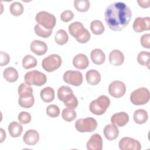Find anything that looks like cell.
<instances>
[{"mask_svg": "<svg viewBox=\"0 0 150 150\" xmlns=\"http://www.w3.org/2000/svg\"><path fill=\"white\" fill-rule=\"evenodd\" d=\"M63 80L69 84L79 86L83 82V75L79 71L67 70L63 74Z\"/></svg>", "mask_w": 150, "mask_h": 150, "instance_id": "9", "label": "cell"}, {"mask_svg": "<svg viewBox=\"0 0 150 150\" xmlns=\"http://www.w3.org/2000/svg\"><path fill=\"white\" fill-rule=\"evenodd\" d=\"M35 19L38 24L48 30H52L56 23L55 16L46 11L39 12L36 15Z\"/></svg>", "mask_w": 150, "mask_h": 150, "instance_id": "4", "label": "cell"}, {"mask_svg": "<svg viewBox=\"0 0 150 150\" xmlns=\"http://www.w3.org/2000/svg\"><path fill=\"white\" fill-rule=\"evenodd\" d=\"M36 64V59L30 54L26 55L22 59V66L25 69H29L35 67Z\"/></svg>", "mask_w": 150, "mask_h": 150, "instance_id": "31", "label": "cell"}, {"mask_svg": "<svg viewBox=\"0 0 150 150\" xmlns=\"http://www.w3.org/2000/svg\"><path fill=\"white\" fill-rule=\"evenodd\" d=\"M134 120L138 124H142L146 122L148 118V115L144 109H138L134 113Z\"/></svg>", "mask_w": 150, "mask_h": 150, "instance_id": "26", "label": "cell"}, {"mask_svg": "<svg viewBox=\"0 0 150 150\" xmlns=\"http://www.w3.org/2000/svg\"><path fill=\"white\" fill-rule=\"evenodd\" d=\"M10 12L13 16H20L23 12L24 8L21 3L14 2L10 5Z\"/></svg>", "mask_w": 150, "mask_h": 150, "instance_id": "34", "label": "cell"}, {"mask_svg": "<svg viewBox=\"0 0 150 150\" xmlns=\"http://www.w3.org/2000/svg\"><path fill=\"white\" fill-rule=\"evenodd\" d=\"M138 4H139V6L144 8H146L149 6V4H150V1L147 0V1H137Z\"/></svg>", "mask_w": 150, "mask_h": 150, "instance_id": "43", "label": "cell"}, {"mask_svg": "<svg viewBox=\"0 0 150 150\" xmlns=\"http://www.w3.org/2000/svg\"><path fill=\"white\" fill-rule=\"evenodd\" d=\"M62 59L56 54H53L45 57L42 62L43 69L47 72H52L60 67Z\"/></svg>", "mask_w": 150, "mask_h": 150, "instance_id": "8", "label": "cell"}, {"mask_svg": "<svg viewBox=\"0 0 150 150\" xmlns=\"http://www.w3.org/2000/svg\"><path fill=\"white\" fill-rule=\"evenodd\" d=\"M105 138L109 141L115 139L119 135V129L114 124L107 125L103 130Z\"/></svg>", "mask_w": 150, "mask_h": 150, "instance_id": "19", "label": "cell"}, {"mask_svg": "<svg viewBox=\"0 0 150 150\" xmlns=\"http://www.w3.org/2000/svg\"><path fill=\"white\" fill-rule=\"evenodd\" d=\"M69 32L81 43H87L90 39V33L80 22H74L69 26Z\"/></svg>", "mask_w": 150, "mask_h": 150, "instance_id": "2", "label": "cell"}, {"mask_svg": "<svg viewBox=\"0 0 150 150\" xmlns=\"http://www.w3.org/2000/svg\"><path fill=\"white\" fill-rule=\"evenodd\" d=\"M110 104V100L105 96L101 95L96 100L91 102L89 105L90 111L94 114L100 115L103 114Z\"/></svg>", "mask_w": 150, "mask_h": 150, "instance_id": "3", "label": "cell"}, {"mask_svg": "<svg viewBox=\"0 0 150 150\" xmlns=\"http://www.w3.org/2000/svg\"><path fill=\"white\" fill-rule=\"evenodd\" d=\"M129 121V115L125 112H120L113 114L111 118V122L118 127H123Z\"/></svg>", "mask_w": 150, "mask_h": 150, "instance_id": "15", "label": "cell"}, {"mask_svg": "<svg viewBox=\"0 0 150 150\" xmlns=\"http://www.w3.org/2000/svg\"><path fill=\"white\" fill-rule=\"evenodd\" d=\"M150 53L146 51H142L137 56L138 63L142 66H146L149 69Z\"/></svg>", "mask_w": 150, "mask_h": 150, "instance_id": "30", "label": "cell"}, {"mask_svg": "<svg viewBox=\"0 0 150 150\" xmlns=\"http://www.w3.org/2000/svg\"><path fill=\"white\" fill-rule=\"evenodd\" d=\"M90 57L92 62L97 65L102 64L105 60L104 53L100 49H94L90 53Z\"/></svg>", "mask_w": 150, "mask_h": 150, "instance_id": "20", "label": "cell"}, {"mask_svg": "<svg viewBox=\"0 0 150 150\" xmlns=\"http://www.w3.org/2000/svg\"><path fill=\"white\" fill-rule=\"evenodd\" d=\"M109 61L110 63L114 66H121L124 61V54L120 50H113L109 54Z\"/></svg>", "mask_w": 150, "mask_h": 150, "instance_id": "18", "label": "cell"}, {"mask_svg": "<svg viewBox=\"0 0 150 150\" xmlns=\"http://www.w3.org/2000/svg\"><path fill=\"white\" fill-rule=\"evenodd\" d=\"M10 61V57L8 53L1 51V63L0 64L1 66H6L9 63Z\"/></svg>", "mask_w": 150, "mask_h": 150, "instance_id": "42", "label": "cell"}, {"mask_svg": "<svg viewBox=\"0 0 150 150\" xmlns=\"http://www.w3.org/2000/svg\"><path fill=\"white\" fill-rule=\"evenodd\" d=\"M149 39H150V34L149 33L144 34L141 36V40H140L141 44L144 47L146 48V49L150 48Z\"/></svg>", "mask_w": 150, "mask_h": 150, "instance_id": "41", "label": "cell"}, {"mask_svg": "<svg viewBox=\"0 0 150 150\" xmlns=\"http://www.w3.org/2000/svg\"><path fill=\"white\" fill-rule=\"evenodd\" d=\"M73 94L72 90L67 86H63L57 90V97L59 100L64 101L69 96Z\"/></svg>", "mask_w": 150, "mask_h": 150, "instance_id": "27", "label": "cell"}, {"mask_svg": "<svg viewBox=\"0 0 150 150\" xmlns=\"http://www.w3.org/2000/svg\"><path fill=\"white\" fill-rule=\"evenodd\" d=\"M1 142H2L6 138V133L2 128H1Z\"/></svg>", "mask_w": 150, "mask_h": 150, "instance_id": "44", "label": "cell"}, {"mask_svg": "<svg viewBox=\"0 0 150 150\" xmlns=\"http://www.w3.org/2000/svg\"><path fill=\"white\" fill-rule=\"evenodd\" d=\"M86 78L87 83L91 85H97L101 80L100 73L96 70L91 69L87 71Z\"/></svg>", "mask_w": 150, "mask_h": 150, "instance_id": "21", "label": "cell"}, {"mask_svg": "<svg viewBox=\"0 0 150 150\" xmlns=\"http://www.w3.org/2000/svg\"><path fill=\"white\" fill-rule=\"evenodd\" d=\"M74 17V13L71 11L66 10L64 11L60 15V19L64 22L70 21Z\"/></svg>", "mask_w": 150, "mask_h": 150, "instance_id": "40", "label": "cell"}, {"mask_svg": "<svg viewBox=\"0 0 150 150\" xmlns=\"http://www.w3.org/2000/svg\"><path fill=\"white\" fill-rule=\"evenodd\" d=\"M150 18L149 17H137L133 23V29L136 32H142L149 30Z\"/></svg>", "mask_w": 150, "mask_h": 150, "instance_id": "12", "label": "cell"}, {"mask_svg": "<svg viewBox=\"0 0 150 150\" xmlns=\"http://www.w3.org/2000/svg\"><path fill=\"white\" fill-rule=\"evenodd\" d=\"M18 92L19 96V97L21 98H27L33 96L32 87L26 83H22L19 85Z\"/></svg>", "mask_w": 150, "mask_h": 150, "instance_id": "22", "label": "cell"}, {"mask_svg": "<svg viewBox=\"0 0 150 150\" xmlns=\"http://www.w3.org/2000/svg\"><path fill=\"white\" fill-rule=\"evenodd\" d=\"M3 76L6 81L13 83L18 80V73L15 68L9 67L5 69L3 73Z\"/></svg>", "mask_w": 150, "mask_h": 150, "instance_id": "25", "label": "cell"}, {"mask_svg": "<svg viewBox=\"0 0 150 150\" xmlns=\"http://www.w3.org/2000/svg\"><path fill=\"white\" fill-rule=\"evenodd\" d=\"M88 150H101L103 148V139L98 134H94L87 143Z\"/></svg>", "mask_w": 150, "mask_h": 150, "instance_id": "13", "label": "cell"}, {"mask_svg": "<svg viewBox=\"0 0 150 150\" xmlns=\"http://www.w3.org/2000/svg\"><path fill=\"white\" fill-rule=\"evenodd\" d=\"M90 29L92 32L97 35L102 34L105 30L103 23L99 20H94L90 23Z\"/></svg>", "mask_w": 150, "mask_h": 150, "instance_id": "29", "label": "cell"}, {"mask_svg": "<svg viewBox=\"0 0 150 150\" xmlns=\"http://www.w3.org/2000/svg\"><path fill=\"white\" fill-rule=\"evenodd\" d=\"M30 50L38 56H41L46 53L47 50V46L45 42L39 40H35L30 43Z\"/></svg>", "mask_w": 150, "mask_h": 150, "instance_id": "14", "label": "cell"}, {"mask_svg": "<svg viewBox=\"0 0 150 150\" xmlns=\"http://www.w3.org/2000/svg\"><path fill=\"white\" fill-rule=\"evenodd\" d=\"M126 91L125 84L119 80L114 81L110 83L108 86L109 94L115 98L122 97Z\"/></svg>", "mask_w": 150, "mask_h": 150, "instance_id": "10", "label": "cell"}, {"mask_svg": "<svg viewBox=\"0 0 150 150\" xmlns=\"http://www.w3.org/2000/svg\"><path fill=\"white\" fill-rule=\"evenodd\" d=\"M77 116L76 111L74 108L67 107L64 108L62 112V117L64 120L67 122H71L73 121Z\"/></svg>", "mask_w": 150, "mask_h": 150, "instance_id": "32", "label": "cell"}, {"mask_svg": "<svg viewBox=\"0 0 150 150\" xmlns=\"http://www.w3.org/2000/svg\"><path fill=\"white\" fill-rule=\"evenodd\" d=\"M119 148L121 150H139L141 149L140 142L130 137H124L119 142Z\"/></svg>", "mask_w": 150, "mask_h": 150, "instance_id": "11", "label": "cell"}, {"mask_svg": "<svg viewBox=\"0 0 150 150\" xmlns=\"http://www.w3.org/2000/svg\"><path fill=\"white\" fill-rule=\"evenodd\" d=\"M90 6V4L88 0H75L74 1V6L79 12H84L87 11Z\"/></svg>", "mask_w": 150, "mask_h": 150, "instance_id": "33", "label": "cell"}, {"mask_svg": "<svg viewBox=\"0 0 150 150\" xmlns=\"http://www.w3.org/2000/svg\"><path fill=\"white\" fill-rule=\"evenodd\" d=\"M8 132L9 135L13 138H16L19 137L23 130L22 125L18 122H11L8 125Z\"/></svg>", "mask_w": 150, "mask_h": 150, "instance_id": "23", "label": "cell"}, {"mask_svg": "<svg viewBox=\"0 0 150 150\" xmlns=\"http://www.w3.org/2000/svg\"><path fill=\"white\" fill-rule=\"evenodd\" d=\"M64 104L69 108H76L78 105V100L76 97L73 94H71L64 101Z\"/></svg>", "mask_w": 150, "mask_h": 150, "instance_id": "37", "label": "cell"}, {"mask_svg": "<svg viewBox=\"0 0 150 150\" xmlns=\"http://www.w3.org/2000/svg\"><path fill=\"white\" fill-rule=\"evenodd\" d=\"M46 114L52 118H56L60 114V109L59 107L54 104L49 105L46 110Z\"/></svg>", "mask_w": 150, "mask_h": 150, "instance_id": "38", "label": "cell"}, {"mask_svg": "<svg viewBox=\"0 0 150 150\" xmlns=\"http://www.w3.org/2000/svg\"><path fill=\"white\" fill-rule=\"evenodd\" d=\"M42 100L46 103L52 102L54 98V91L50 87H46L42 89L40 93Z\"/></svg>", "mask_w": 150, "mask_h": 150, "instance_id": "24", "label": "cell"}, {"mask_svg": "<svg viewBox=\"0 0 150 150\" xmlns=\"http://www.w3.org/2000/svg\"><path fill=\"white\" fill-rule=\"evenodd\" d=\"M35 102V98L33 96L27 98L19 97L18 103L19 105L23 108H29L33 106Z\"/></svg>", "mask_w": 150, "mask_h": 150, "instance_id": "36", "label": "cell"}, {"mask_svg": "<svg viewBox=\"0 0 150 150\" xmlns=\"http://www.w3.org/2000/svg\"><path fill=\"white\" fill-rule=\"evenodd\" d=\"M39 139V135L35 129L28 130L23 137L24 142L28 145H35Z\"/></svg>", "mask_w": 150, "mask_h": 150, "instance_id": "17", "label": "cell"}, {"mask_svg": "<svg viewBox=\"0 0 150 150\" xmlns=\"http://www.w3.org/2000/svg\"><path fill=\"white\" fill-rule=\"evenodd\" d=\"M34 30L35 33L38 36L44 38H47L49 37L52 33V30L46 29L39 24H36L35 26Z\"/></svg>", "mask_w": 150, "mask_h": 150, "instance_id": "35", "label": "cell"}, {"mask_svg": "<svg viewBox=\"0 0 150 150\" xmlns=\"http://www.w3.org/2000/svg\"><path fill=\"white\" fill-rule=\"evenodd\" d=\"M73 64L76 68L83 70L88 66L89 61L86 55L82 53H79L74 57L73 60Z\"/></svg>", "mask_w": 150, "mask_h": 150, "instance_id": "16", "label": "cell"}, {"mask_svg": "<svg viewBox=\"0 0 150 150\" xmlns=\"http://www.w3.org/2000/svg\"><path fill=\"white\" fill-rule=\"evenodd\" d=\"M149 100V91L148 88L141 87L133 91L130 95V101L137 105L146 104Z\"/></svg>", "mask_w": 150, "mask_h": 150, "instance_id": "5", "label": "cell"}, {"mask_svg": "<svg viewBox=\"0 0 150 150\" xmlns=\"http://www.w3.org/2000/svg\"><path fill=\"white\" fill-rule=\"evenodd\" d=\"M97 127V121L92 117L80 118L75 122V128L80 132L94 131Z\"/></svg>", "mask_w": 150, "mask_h": 150, "instance_id": "7", "label": "cell"}, {"mask_svg": "<svg viewBox=\"0 0 150 150\" xmlns=\"http://www.w3.org/2000/svg\"><path fill=\"white\" fill-rule=\"evenodd\" d=\"M55 42L59 45L66 44L69 40V36L67 32L63 29H59L55 34Z\"/></svg>", "mask_w": 150, "mask_h": 150, "instance_id": "28", "label": "cell"}, {"mask_svg": "<svg viewBox=\"0 0 150 150\" xmlns=\"http://www.w3.org/2000/svg\"><path fill=\"white\" fill-rule=\"evenodd\" d=\"M18 119L20 123L26 124L30 122L31 121V115L30 114L26 111L21 112L18 117Z\"/></svg>", "mask_w": 150, "mask_h": 150, "instance_id": "39", "label": "cell"}, {"mask_svg": "<svg viewBox=\"0 0 150 150\" xmlns=\"http://www.w3.org/2000/svg\"><path fill=\"white\" fill-rule=\"evenodd\" d=\"M24 80L29 85L41 86L46 83L47 78L44 73L35 70L27 72L25 74Z\"/></svg>", "mask_w": 150, "mask_h": 150, "instance_id": "6", "label": "cell"}, {"mask_svg": "<svg viewBox=\"0 0 150 150\" xmlns=\"http://www.w3.org/2000/svg\"><path fill=\"white\" fill-rule=\"evenodd\" d=\"M104 17L110 29L121 31L128 25L132 17V12L124 2H115L106 8Z\"/></svg>", "mask_w": 150, "mask_h": 150, "instance_id": "1", "label": "cell"}]
</instances>
